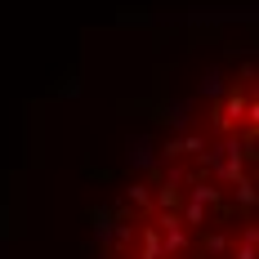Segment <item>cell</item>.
Segmentation results:
<instances>
[{
  "label": "cell",
  "mask_w": 259,
  "mask_h": 259,
  "mask_svg": "<svg viewBox=\"0 0 259 259\" xmlns=\"http://www.w3.org/2000/svg\"><path fill=\"white\" fill-rule=\"evenodd\" d=\"M250 94H255L250 85H246V90L233 85V90L224 94V103L210 112V130H214L219 139H224V134H241V121H246V103H250Z\"/></svg>",
  "instance_id": "obj_1"
},
{
  "label": "cell",
  "mask_w": 259,
  "mask_h": 259,
  "mask_svg": "<svg viewBox=\"0 0 259 259\" xmlns=\"http://www.w3.org/2000/svg\"><path fill=\"white\" fill-rule=\"evenodd\" d=\"M183 201H197V206H219L224 201V188L219 183H210V179H188L183 183Z\"/></svg>",
  "instance_id": "obj_2"
},
{
  "label": "cell",
  "mask_w": 259,
  "mask_h": 259,
  "mask_svg": "<svg viewBox=\"0 0 259 259\" xmlns=\"http://www.w3.org/2000/svg\"><path fill=\"white\" fill-rule=\"evenodd\" d=\"M134 241H139V255H134V259H161V233H156V228L148 224V219L139 224Z\"/></svg>",
  "instance_id": "obj_3"
},
{
  "label": "cell",
  "mask_w": 259,
  "mask_h": 259,
  "mask_svg": "<svg viewBox=\"0 0 259 259\" xmlns=\"http://www.w3.org/2000/svg\"><path fill=\"white\" fill-rule=\"evenodd\" d=\"M228 250H233V237H228V233H219V228L201 233V255H206V259H224Z\"/></svg>",
  "instance_id": "obj_4"
},
{
  "label": "cell",
  "mask_w": 259,
  "mask_h": 259,
  "mask_svg": "<svg viewBox=\"0 0 259 259\" xmlns=\"http://www.w3.org/2000/svg\"><path fill=\"white\" fill-rule=\"evenodd\" d=\"M179 224L188 228V233H192V228H206V224H210V210L197 206V201H183V206H179Z\"/></svg>",
  "instance_id": "obj_5"
},
{
  "label": "cell",
  "mask_w": 259,
  "mask_h": 259,
  "mask_svg": "<svg viewBox=\"0 0 259 259\" xmlns=\"http://www.w3.org/2000/svg\"><path fill=\"white\" fill-rule=\"evenodd\" d=\"M125 197H130V206H139L143 214H152V183H148V179H134L125 188Z\"/></svg>",
  "instance_id": "obj_6"
},
{
  "label": "cell",
  "mask_w": 259,
  "mask_h": 259,
  "mask_svg": "<svg viewBox=\"0 0 259 259\" xmlns=\"http://www.w3.org/2000/svg\"><path fill=\"white\" fill-rule=\"evenodd\" d=\"M90 224H94V237L99 241H112V228H116V214L112 210H90Z\"/></svg>",
  "instance_id": "obj_7"
},
{
  "label": "cell",
  "mask_w": 259,
  "mask_h": 259,
  "mask_svg": "<svg viewBox=\"0 0 259 259\" xmlns=\"http://www.w3.org/2000/svg\"><path fill=\"white\" fill-rule=\"evenodd\" d=\"M233 197H237V206H241V210H255V179L241 175V179L233 183Z\"/></svg>",
  "instance_id": "obj_8"
},
{
  "label": "cell",
  "mask_w": 259,
  "mask_h": 259,
  "mask_svg": "<svg viewBox=\"0 0 259 259\" xmlns=\"http://www.w3.org/2000/svg\"><path fill=\"white\" fill-rule=\"evenodd\" d=\"M233 241H237V246H250V250H255V246H259V224H246V228H241Z\"/></svg>",
  "instance_id": "obj_9"
},
{
  "label": "cell",
  "mask_w": 259,
  "mask_h": 259,
  "mask_svg": "<svg viewBox=\"0 0 259 259\" xmlns=\"http://www.w3.org/2000/svg\"><path fill=\"white\" fill-rule=\"evenodd\" d=\"M224 259H255V250H250V246H237V241H233V250H228Z\"/></svg>",
  "instance_id": "obj_10"
},
{
  "label": "cell",
  "mask_w": 259,
  "mask_h": 259,
  "mask_svg": "<svg viewBox=\"0 0 259 259\" xmlns=\"http://www.w3.org/2000/svg\"><path fill=\"white\" fill-rule=\"evenodd\" d=\"M116 259H130V255H116Z\"/></svg>",
  "instance_id": "obj_11"
},
{
  "label": "cell",
  "mask_w": 259,
  "mask_h": 259,
  "mask_svg": "<svg viewBox=\"0 0 259 259\" xmlns=\"http://www.w3.org/2000/svg\"><path fill=\"white\" fill-rule=\"evenodd\" d=\"M179 259H188V255H179Z\"/></svg>",
  "instance_id": "obj_12"
}]
</instances>
